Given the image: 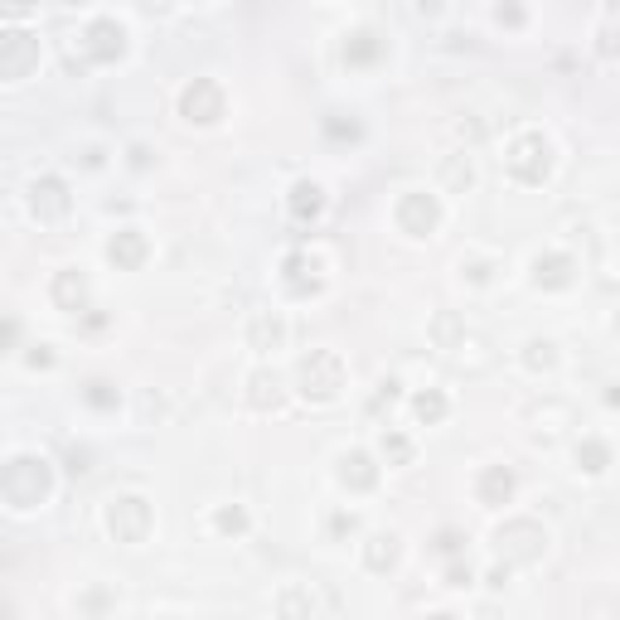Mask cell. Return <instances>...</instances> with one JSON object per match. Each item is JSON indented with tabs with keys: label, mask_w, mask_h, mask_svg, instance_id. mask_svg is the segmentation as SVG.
Instances as JSON below:
<instances>
[{
	"label": "cell",
	"mask_w": 620,
	"mask_h": 620,
	"mask_svg": "<svg viewBox=\"0 0 620 620\" xmlns=\"http://www.w3.org/2000/svg\"><path fill=\"white\" fill-rule=\"evenodd\" d=\"M49 490H54L49 461H39V456H15V461L5 465L0 495H5V504H10L15 514H30V509H39V504L49 499Z\"/></svg>",
	"instance_id": "1"
},
{
	"label": "cell",
	"mask_w": 620,
	"mask_h": 620,
	"mask_svg": "<svg viewBox=\"0 0 620 620\" xmlns=\"http://www.w3.org/2000/svg\"><path fill=\"white\" fill-rule=\"evenodd\" d=\"M296 388L310 403H335L344 388V359L335 349H310L306 359L296 364Z\"/></svg>",
	"instance_id": "2"
},
{
	"label": "cell",
	"mask_w": 620,
	"mask_h": 620,
	"mask_svg": "<svg viewBox=\"0 0 620 620\" xmlns=\"http://www.w3.org/2000/svg\"><path fill=\"white\" fill-rule=\"evenodd\" d=\"M504 170H509L519 185H543V180L553 175V146H548V136H543V131L514 136L509 151H504Z\"/></svg>",
	"instance_id": "3"
},
{
	"label": "cell",
	"mask_w": 620,
	"mask_h": 620,
	"mask_svg": "<svg viewBox=\"0 0 620 620\" xmlns=\"http://www.w3.org/2000/svg\"><path fill=\"white\" fill-rule=\"evenodd\" d=\"M495 548L509 567H528V562L543 558L548 533H543V524H533V519H509V524L495 533Z\"/></svg>",
	"instance_id": "4"
},
{
	"label": "cell",
	"mask_w": 620,
	"mask_h": 620,
	"mask_svg": "<svg viewBox=\"0 0 620 620\" xmlns=\"http://www.w3.org/2000/svg\"><path fill=\"white\" fill-rule=\"evenodd\" d=\"M151 524H155V514L141 495L112 499V509H107V528H112L117 543H146V538H151Z\"/></svg>",
	"instance_id": "5"
},
{
	"label": "cell",
	"mask_w": 620,
	"mask_h": 620,
	"mask_svg": "<svg viewBox=\"0 0 620 620\" xmlns=\"http://www.w3.org/2000/svg\"><path fill=\"white\" fill-rule=\"evenodd\" d=\"M39 68V39L30 30H10L0 34V78L5 83H20Z\"/></svg>",
	"instance_id": "6"
},
{
	"label": "cell",
	"mask_w": 620,
	"mask_h": 620,
	"mask_svg": "<svg viewBox=\"0 0 620 620\" xmlns=\"http://www.w3.org/2000/svg\"><path fill=\"white\" fill-rule=\"evenodd\" d=\"M436 223H441L436 194H427V189H407L403 199H398V228H403L407 238H432Z\"/></svg>",
	"instance_id": "7"
},
{
	"label": "cell",
	"mask_w": 620,
	"mask_h": 620,
	"mask_svg": "<svg viewBox=\"0 0 620 620\" xmlns=\"http://www.w3.org/2000/svg\"><path fill=\"white\" fill-rule=\"evenodd\" d=\"M223 107H228V97L218 88L214 78H194L185 93H180V112H185V122H199V126H214L223 117Z\"/></svg>",
	"instance_id": "8"
},
{
	"label": "cell",
	"mask_w": 620,
	"mask_h": 620,
	"mask_svg": "<svg viewBox=\"0 0 620 620\" xmlns=\"http://www.w3.org/2000/svg\"><path fill=\"white\" fill-rule=\"evenodd\" d=\"M83 54H88V63H117L126 54V30L117 20H93L83 30Z\"/></svg>",
	"instance_id": "9"
},
{
	"label": "cell",
	"mask_w": 620,
	"mask_h": 620,
	"mask_svg": "<svg viewBox=\"0 0 620 620\" xmlns=\"http://www.w3.org/2000/svg\"><path fill=\"white\" fill-rule=\"evenodd\" d=\"M68 209H73V199H68V185H63L59 175H44V180L30 185V214L39 223H59Z\"/></svg>",
	"instance_id": "10"
},
{
	"label": "cell",
	"mask_w": 620,
	"mask_h": 620,
	"mask_svg": "<svg viewBox=\"0 0 620 620\" xmlns=\"http://www.w3.org/2000/svg\"><path fill=\"white\" fill-rule=\"evenodd\" d=\"M383 54H388V39L378 30H354L344 39V63H349V68H373Z\"/></svg>",
	"instance_id": "11"
},
{
	"label": "cell",
	"mask_w": 620,
	"mask_h": 620,
	"mask_svg": "<svg viewBox=\"0 0 620 620\" xmlns=\"http://www.w3.org/2000/svg\"><path fill=\"white\" fill-rule=\"evenodd\" d=\"M340 485L344 490H354V495H369L373 485H378V465H373L369 451H349V456H340Z\"/></svg>",
	"instance_id": "12"
},
{
	"label": "cell",
	"mask_w": 620,
	"mask_h": 620,
	"mask_svg": "<svg viewBox=\"0 0 620 620\" xmlns=\"http://www.w3.org/2000/svg\"><path fill=\"white\" fill-rule=\"evenodd\" d=\"M146 233L141 228H122V233H112V243H107V257L122 267V272H136L141 262H146Z\"/></svg>",
	"instance_id": "13"
},
{
	"label": "cell",
	"mask_w": 620,
	"mask_h": 620,
	"mask_svg": "<svg viewBox=\"0 0 620 620\" xmlns=\"http://www.w3.org/2000/svg\"><path fill=\"white\" fill-rule=\"evenodd\" d=\"M509 495H514L509 465H485V470H480V485H475V499H480L485 509H499V504H509Z\"/></svg>",
	"instance_id": "14"
},
{
	"label": "cell",
	"mask_w": 620,
	"mask_h": 620,
	"mask_svg": "<svg viewBox=\"0 0 620 620\" xmlns=\"http://www.w3.org/2000/svg\"><path fill=\"white\" fill-rule=\"evenodd\" d=\"M533 281H538V286H548V291H562V286H572V281H577V262H572L567 252H548V257H538V262H533Z\"/></svg>",
	"instance_id": "15"
},
{
	"label": "cell",
	"mask_w": 620,
	"mask_h": 620,
	"mask_svg": "<svg viewBox=\"0 0 620 620\" xmlns=\"http://www.w3.org/2000/svg\"><path fill=\"white\" fill-rule=\"evenodd\" d=\"M54 306L68 310V315H83V310H88V277L73 272V267L59 272V277H54Z\"/></svg>",
	"instance_id": "16"
},
{
	"label": "cell",
	"mask_w": 620,
	"mask_h": 620,
	"mask_svg": "<svg viewBox=\"0 0 620 620\" xmlns=\"http://www.w3.org/2000/svg\"><path fill=\"white\" fill-rule=\"evenodd\" d=\"M281 272H286V286H291L296 296H315V291H320V277H315V272H320V262H315L310 252H291Z\"/></svg>",
	"instance_id": "17"
},
{
	"label": "cell",
	"mask_w": 620,
	"mask_h": 620,
	"mask_svg": "<svg viewBox=\"0 0 620 620\" xmlns=\"http://www.w3.org/2000/svg\"><path fill=\"white\" fill-rule=\"evenodd\" d=\"M320 214H325V189L315 185V180L291 185V218H296V223H315Z\"/></svg>",
	"instance_id": "18"
},
{
	"label": "cell",
	"mask_w": 620,
	"mask_h": 620,
	"mask_svg": "<svg viewBox=\"0 0 620 620\" xmlns=\"http://www.w3.org/2000/svg\"><path fill=\"white\" fill-rule=\"evenodd\" d=\"M286 340V325H281L277 310H257L252 315V330H248V344L252 349H281Z\"/></svg>",
	"instance_id": "19"
},
{
	"label": "cell",
	"mask_w": 620,
	"mask_h": 620,
	"mask_svg": "<svg viewBox=\"0 0 620 620\" xmlns=\"http://www.w3.org/2000/svg\"><path fill=\"white\" fill-rule=\"evenodd\" d=\"M248 403L252 407H262V412H267V407H281V378L272 369H257L248 378Z\"/></svg>",
	"instance_id": "20"
},
{
	"label": "cell",
	"mask_w": 620,
	"mask_h": 620,
	"mask_svg": "<svg viewBox=\"0 0 620 620\" xmlns=\"http://www.w3.org/2000/svg\"><path fill=\"white\" fill-rule=\"evenodd\" d=\"M432 340H436V349L456 354L461 340H465V320H461V315H451V310H441V315L432 320Z\"/></svg>",
	"instance_id": "21"
},
{
	"label": "cell",
	"mask_w": 620,
	"mask_h": 620,
	"mask_svg": "<svg viewBox=\"0 0 620 620\" xmlns=\"http://www.w3.org/2000/svg\"><path fill=\"white\" fill-rule=\"evenodd\" d=\"M364 562H369V572H388V567L398 562V538H393V533H378V538H369Z\"/></svg>",
	"instance_id": "22"
},
{
	"label": "cell",
	"mask_w": 620,
	"mask_h": 620,
	"mask_svg": "<svg viewBox=\"0 0 620 620\" xmlns=\"http://www.w3.org/2000/svg\"><path fill=\"white\" fill-rule=\"evenodd\" d=\"M577 465H582L587 475H601V470L611 465V446L596 441V436H582V441H577Z\"/></svg>",
	"instance_id": "23"
},
{
	"label": "cell",
	"mask_w": 620,
	"mask_h": 620,
	"mask_svg": "<svg viewBox=\"0 0 620 620\" xmlns=\"http://www.w3.org/2000/svg\"><path fill=\"white\" fill-rule=\"evenodd\" d=\"M470 180H475V170H470V160H465V155H451V160L441 165V185L451 189V194H465Z\"/></svg>",
	"instance_id": "24"
},
{
	"label": "cell",
	"mask_w": 620,
	"mask_h": 620,
	"mask_svg": "<svg viewBox=\"0 0 620 620\" xmlns=\"http://www.w3.org/2000/svg\"><path fill=\"white\" fill-rule=\"evenodd\" d=\"M446 393H436V388H427V393H417V403H412V412H417V422H427V427H432V422H441V417H446Z\"/></svg>",
	"instance_id": "25"
},
{
	"label": "cell",
	"mask_w": 620,
	"mask_h": 620,
	"mask_svg": "<svg viewBox=\"0 0 620 620\" xmlns=\"http://www.w3.org/2000/svg\"><path fill=\"white\" fill-rule=\"evenodd\" d=\"M83 398H88V407H97V412H112V407L122 403V393H117L107 378H93V383L83 388Z\"/></svg>",
	"instance_id": "26"
},
{
	"label": "cell",
	"mask_w": 620,
	"mask_h": 620,
	"mask_svg": "<svg viewBox=\"0 0 620 620\" xmlns=\"http://www.w3.org/2000/svg\"><path fill=\"white\" fill-rule=\"evenodd\" d=\"M383 456L393 465H407L412 461V441H407L403 432H383Z\"/></svg>",
	"instance_id": "27"
},
{
	"label": "cell",
	"mask_w": 620,
	"mask_h": 620,
	"mask_svg": "<svg viewBox=\"0 0 620 620\" xmlns=\"http://www.w3.org/2000/svg\"><path fill=\"white\" fill-rule=\"evenodd\" d=\"M524 364H528V369H553V364H558V354H553V344H548V340H533L524 349Z\"/></svg>",
	"instance_id": "28"
},
{
	"label": "cell",
	"mask_w": 620,
	"mask_h": 620,
	"mask_svg": "<svg viewBox=\"0 0 620 620\" xmlns=\"http://www.w3.org/2000/svg\"><path fill=\"white\" fill-rule=\"evenodd\" d=\"M214 524H218V533H233V538H238V533H248V514L233 504V509H218Z\"/></svg>",
	"instance_id": "29"
},
{
	"label": "cell",
	"mask_w": 620,
	"mask_h": 620,
	"mask_svg": "<svg viewBox=\"0 0 620 620\" xmlns=\"http://www.w3.org/2000/svg\"><path fill=\"white\" fill-rule=\"evenodd\" d=\"M495 20L499 25H509V30H524V5H519V0H499Z\"/></svg>",
	"instance_id": "30"
},
{
	"label": "cell",
	"mask_w": 620,
	"mask_h": 620,
	"mask_svg": "<svg viewBox=\"0 0 620 620\" xmlns=\"http://www.w3.org/2000/svg\"><path fill=\"white\" fill-rule=\"evenodd\" d=\"M393 403H398V383L388 378V383H378V393H373L369 412H373V417H378V412H393Z\"/></svg>",
	"instance_id": "31"
},
{
	"label": "cell",
	"mask_w": 620,
	"mask_h": 620,
	"mask_svg": "<svg viewBox=\"0 0 620 620\" xmlns=\"http://www.w3.org/2000/svg\"><path fill=\"white\" fill-rule=\"evenodd\" d=\"M436 553H441V558H456V553H461V533H451V528L436 533Z\"/></svg>",
	"instance_id": "32"
},
{
	"label": "cell",
	"mask_w": 620,
	"mask_h": 620,
	"mask_svg": "<svg viewBox=\"0 0 620 620\" xmlns=\"http://www.w3.org/2000/svg\"><path fill=\"white\" fill-rule=\"evenodd\" d=\"M325 131H330L335 141H359V126H354V122L344 126V122H335V117H330V122H325Z\"/></svg>",
	"instance_id": "33"
},
{
	"label": "cell",
	"mask_w": 620,
	"mask_h": 620,
	"mask_svg": "<svg viewBox=\"0 0 620 620\" xmlns=\"http://www.w3.org/2000/svg\"><path fill=\"white\" fill-rule=\"evenodd\" d=\"M446 587H470V567H465V562H451V567H446Z\"/></svg>",
	"instance_id": "34"
},
{
	"label": "cell",
	"mask_w": 620,
	"mask_h": 620,
	"mask_svg": "<svg viewBox=\"0 0 620 620\" xmlns=\"http://www.w3.org/2000/svg\"><path fill=\"white\" fill-rule=\"evenodd\" d=\"M354 528H359V519H354V514H335V519H330V533H335V538L354 533Z\"/></svg>",
	"instance_id": "35"
},
{
	"label": "cell",
	"mask_w": 620,
	"mask_h": 620,
	"mask_svg": "<svg viewBox=\"0 0 620 620\" xmlns=\"http://www.w3.org/2000/svg\"><path fill=\"white\" fill-rule=\"evenodd\" d=\"M281 611H315V596H281Z\"/></svg>",
	"instance_id": "36"
},
{
	"label": "cell",
	"mask_w": 620,
	"mask_h": 620,
	"mask_svg": "<svg viewBox=\"0 0 620 620\" xmlns=\"http://www.w3.org/2000/svg\"><path fill=\"white\" fill-rule=\"evenodd\" d=\"M68 470L83 475V470H88V451H68Z\"/></svg>",
	"instance_id": "37"
},
{
	"label": "cell",
	"mask_w": 620,
	"mask_h": 620,
	"mask_svg": "<svg viewBox=\"0 0 620 620\" xmlns=\"http://www.w3.org/2000/svg\"><path fill=\"white\" fill-rule=\"evenodd\" d=\"M30 364H34V369H49V364H54V354H49V349L39 344V349H34V354H30Z\"/></svg>",
	"instance_id": "38"
},
{
	"label": "cell",
	"mask_w": 620,
	"mask_h": 620,
	"mask_svg": "<svg viewBox=\"0 0 620 620\" xmlns=\"http://www.w3.org/2000/svg\"><path fill=\"white\" fill-rule=\"evenodd\" d=\"M0 5H5V10H10V15H25V10H34V5H39V0H0Z\"/></svg>",
	"instance_id": "39"
},
{
	"label": "cell",
	"mask_w": 620,
	"mask_h": 620,
	"mask_svg": "<svg viewBox=\"0 0 620 620\" xmlns=\"http://www.w3.org/2000/svg\"><path fill=\"white\" fill-rule=\"evenodd\" d=\"M461 267H470V277L475 281H490V262H461Z\"/></svg>",
	"instance_id": "40"
},
{
	"label": "cell",
	"mask_w": 620,
	"mask_h": 620,
	"mask_svg": "<svg viewBox=\"0 0 620 620\" xmlns=\"http://www.w3.org/2000/svg\"><path fill=\"white\" fill-rule=\"evenodd\" d=\"M417 10H422V15H436V10H441V0H417Z\"/></svg>",
	"instance_id": "41"
},
{
	"label": "cell",
	"mask_w": 620,
	"mask_h": 620,
	"mask_svg": "<svg viewBox=\"0 0 620 620\" xmlns=\"http://www.w3.org/2000/svg\"><path fill=\"white\" fill-rule=\"evenodd\" d=\"M606 403H611V407H620V388H611V393H606Z\"/></svg>",
	"instance_id": "42"
},
{
	"label": "cell",
	"mask_w": 620,
	"mask_h": 620,
	"mask_svg": "<svg viewBox=\"0 0 620 620\" xmlns=\"http://www.w3.org/2000/svg\"><path fill=\"white\" fill-rule=\"evenodd\" d=\"M611 330H616V335H620V315H616V320H611Z\"/></svg>",
	"instance_id": "43"
},
{
	"label": "cell",
	"mask_w": 620,
	"mask_h": 620,
	"mask_svg": "<svg viewBox=\"0 0 620 620\" xmlns=\"http://www.w3.org/2000/svg\"><path fill=\"white\" fill-rule=\"evenodd\" d=\"M68 5H88V0H68Z\"/></svg>",
	"instance_id": "44"
}]
</instances>
